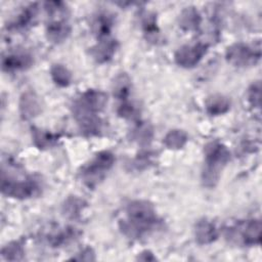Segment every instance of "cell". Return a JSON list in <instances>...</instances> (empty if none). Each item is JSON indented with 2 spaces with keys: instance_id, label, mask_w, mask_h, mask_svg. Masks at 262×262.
<instances>
[{
  "instance_id": "1",
  "label": "cell",
  "mask_w": 262,
  "mask_h": 262,
  "mask_svg": "<svg viewBox=\"0 0 262 262\" xmlns=\"http://www.w3.org/2000/svg\"><path fill=\"white\" fill-rule=\"evenodd\" d=\"M157 223V216L152 207L146 202L136 201L127 208V221L123 229L130 235H141L152 229Z\"/></svg>"
},
{
  "instance_id": "2",
  "label": "cell",
  "mask_w": 262,
  "mask_h": 262,
  "mask_svg": "<svg viewBox=\"0 0 262 262\" xmlns=\"http://www.w3.org/2000/svg\"><path fill=\"white\" fill-rule=\"evenodd\" d=\"M229 160L227 148L218 142H211L206 146V160L203 170V182L206 186H214L223 167Z\"/></svg>"
},
{
  "instance_id": "3",
  "label": "cell",
  "mask_w": 262,
  "mask_h": 262,
  "mask_svg": "<svg viewBox=\"0 0 262 262\" xmlns=\"http://www.w3.org/2000/svg\"><path fill=\"white\" fill-rule=\"evenodd\" d=\"M115 161L113 154L110 151H102L95 156V158L86 166L83 167L81 177L88 186H94L99 183L111 169Z\"/></svg>"
},
{
  "instance_id": "4",
  "label": "cell",
  "mask_w": 262,
  "mask_h": 262,
  "mask_svg": "<svg viewBox=\"0 0 262 262\" xmlns=\"http://www.w3.org/2000/svg\"><path fill=\"white\" fill-rule=\"evenodd\" d=\"M37 190L38 185L32 179L15 181L2 177V191L9 196L25 199L34 195Z\"/></svg>"
},
{
  "instance_id": "5",
  "label": "cell",
  "mask_w": 262,
  "mask_h": 262,
  "mask_svg": "<svg viewBox=\"0 0 262 262\" xmlns=\"http://www.w3.org/2000/svg\"><path fill=\"white\" fill-rule=\"evenodd\" d=\"M206 46L203 44H194V45H186L176 52L175 59L178 64L182 67H193L206 53Z\"/></svg>"
},
{
  "instance_id": "6",
  "label": "cell",
  "mask_w": 262,
  "mask_h": 262,
  "mask_svg": "<svg viewBox=\"0 0 262 262\" xmlns=\"http://www.w3.org/2000/svg\"><path fill=\"white\" fill-rule=\"evenodd\" d=\"M227 58L236 66H246L255 62V58L258 59L259 55H256L255 51L244 44H235L228 48Z\"/></svg>"
},
{
  "instance_id": "7",
  "label": "cell",
  "mask_w": 262,
  "mask_h": 262,
  "mask_svg": "<svg viewBox=\"0 0 262 262\" xmlns=\"http://www.w3.org/2000/svg\"><path fill=\"white\" fill-rule=\"evenodd\" d=\"M233 232H237L239 234L238 238L246 245L258 244L261 237V223L259 220H252L242 224L238 226V229L233 230Z\"/></svg>"
},
{
  "instance_id": "8",
  "label": "cell",
  "mask_w": 262,
  "mask_h": 262,
  "mask_svg": "<svg viewBox=\"0 0 262 262\" xmlns=\"http://www.w3.org/2000/svg\"><path fill=\"white\" fill-rule=\"evenodd\" d=\"M32 63V58L26 53H11L3 58V69L6 71H15L23 70L27 67H30Z\"/></svg>"
},
{
  "instance_id": "9",
  "label": "cell",
  "mask_w": 262,
  "mask_h": 262,
  "mask_svg": "<svg viewBox=\"0 0 262 262\" xmlns=\"http://www.w3.org/2000/svg\"><path fill=\"white\" fill-rule=\"evenodd\" d=\"M195 237L200 244L212 243L217 237V230L214 224L207 220L200 221L196 225Z\"/></svg>"
},
{
  "instance_id": "10",
  "label": "cell",
  "mask_w": 262,
  "mask_h": 262,
  "mask_svg": "<svg viewBox=\"0 0 262 262\" xmlns=\"http://www.w3.org/2000/svg\"><path fill=\"white\" fill-rule=\"evenodd\" d=\"M116 51V43L114 40L104 39L101 40L98 46L94 49V57L98 61H106L112 58Z\"/></svg>"
},
{
  "instance_id": "11",
  "label": "cell",
  "mask_w": 262,
  "mask_h": 262,
  "mask_svg": "<svg viewBox=\"0 0 262 262\" xmlns=\"http://www.w3.org/2000/svg\"><path fill=\"white\" fill-rule=\"evenodd\" d=\"M70 30L68 25L61 20H54L48 27V36L51 41L60 42L67 38L69 35Z\"/></svg>"
},
{
  "instance_id": "12",
  "label": "cell",
  "mask_w": 262,
  "mask_h": 262,
  "mask_svg": "<svg viewBox=\"0 0 262 262\" xmlns=\"http://www.w3.org/2000/svg\"><path fill=\"white\" fill-rule=\"evenodd\" d=\"M229 107L228 100L221 96V95H215L211 97L207 102V108L208 112L212 115H219L224 112H226Z\"/></svg>"
},
{
  "instance_id": "13",
  "label": "cell",
  "mask_w": 262,
  "mask_h": 262,
  "mask_svg": "<svg viewBox=\"0 0 262 262\" xmlns=\"http://www.w3.org/2000/svg\"><path fill=\"white\" fill-rule=\"evenodd\" d=\"M185 141H186V135L180 130L171 131L165 137L166 145L171 148H179L185 143Z\"/></svg>"
},
{
  "instance_id": "14",
  "label": "cell",
  "mask_w": 262,
  "mask_h": 262,
  "mask_svg": "<svg viewBox=\"0 0 262 262\" xmlns=\"http://www.w3.org/2000/svg\"><path fill=\"white\" fill-rule=\"evenodd\" d=\"M51 75L53 80L61 86H67L70 83L71 80V75L68 72V70L66 68H63L60 64H56L52 68L51 70Z\"/></svg>"
},
{
  "instance_id": "15",
  "label": "cell",
  "mask_w": 262,
  "mask_h": 262,
  "mask_svg": "<svg viewBox=\"0 0 262 262\" xmlns=\"http://www.w3.org/2000/svg\"><path fill=\"white\" fill-rule=\"evenodd\" d=\"M130 92V84L129 80L125 75L120 76L115 82L114 94L119 98H126Z\"/></svg>"
},
{
  "instance_id": "16",
  "label": "cell",
  "mask_w": 262,
  "mask_h": 262,
  "mask_svg": "<svg viewBox=\"0 0 262 262\" xmlns=\"http://www.w3.org/2000/svg\"><path fill=\"white\" fill-rule=\"evenodd\" d=\"M24 254L23 247L18 243L7 245L2 250V256L7 260H19Z\"/></svg>"
},
{
  "instance_id": "17",
  "label": "cell",
  "mask_w": 262,
  "mask_h": 262,
  "mask_svg": "<svg viewBox=\"0 0 262 262\" xmlns=\"http://www.w3.org/2000/svg\"><path fill=\"white\" fill-rule=\"evenodd\" d=\"M55 137L49 133L43 132L41 130H35L34 131V140L39 146H50L54 141Z\"/></svg>"
},
{
  "instance_id": "18",
  "label": "cell",
  "mask_w": 262,
  "mask_h": 262,
  "mask_svg": "<svg viewBox=\"0 0 262 262\" xmlns=\"http://www.w3.org/2000/svg\"><path fill=\"white\" fill-rule=\"evenodd\" d=\"M25 102L24 104H21V110H24V114L25 116H33V114H35V108L37 107V103L35 98L33 97V95H25Z\"/></svg>"
}]
</instances>
